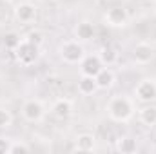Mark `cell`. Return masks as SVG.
I'll return each mask as SVG.
<instances>
[{"label": "cell", "mask_w": 156, "mask_h": 154, "mask_svg": "<svg viewBox=\"0 0 156 154\" xmlns=\"http://www.w3.org/2000/svg\"><path fill=\"white\" fill-rule=\"evenodd\" d=\"M105 111H107V114L113 121L125 123L134 114V102L125 94H115V96L109 98V102L105 105Z\"/></svg>", "instance_id": "cell-1"}, {"label": "cell", "mask_w": 156, "mask_h": 154, "mask_svg": "<svg viewBox=\"0 0 156 154\" xmlns=\"http://www.w3.org/2000/svg\"><path fill=\"white\" fill-rule=\"evenodd\" d=\"M60 58L69 64V65H80V62L83 60L85 56V49H83V44L78 42L76 38H71V40H64L60 44Z\"/></svg>", "instance_id": "cell-2"}, {"label": "cell", "mask_w": 156, "mask_h": 154, "mask_svg": "<svg viewBox=\"0 0 156 154\" xmlns=\"http://www.w3.org/2000/svg\"><path fill=\"white\" fill-rule=\"evenodd\" d=\"M38 51H40V45L29 42L27 38H22V42L18 44V47L15 49V56H16V60L22 65L29 67V65H33L38 60Z\"/></svg>", "instance_id": "cell-3"}, {"label": "cell", "mask_w": 156, "mask_h": 154, "mask_svg": "<svg viewBox=\"0 0 156 154\" xmlns=\"http://www.w3.org/2000/svg\"><path fill=\"white\" fill-rule=\"evenodd\" d=\"M22 118L26 120V121H29V123H38L44 120V116H45V109H44V105H42V102L40 100H35V98H29V100H26L24 103H22Z\"/></svg>", "instance_id": "cell-4"}, {"label": "cell", "mask_w": 156, "mask_h": 154, "mask_svg": "<svg viewBox=\"0 0 156 154\" xmlns=\"http://www.w3.org/2000/svg\"><path fill=\"white\" fill-rule=\"evenodd\" d=\"M134 96L142 103H153L156 100V80L153 78L140 80L134 87Z\"/></svg>", "instance_id": "cell-5"}, {"label": "cell", "mask_w": 156, "mask_h": 154, "mask_svg": "<svg viewBox=\"0 0 156 154\" xmlns=\"http://www.w3.org/2000/svg\"><path fill=\"white\" fill-rule=\"evenodd\" d=\"M104 20H105V24L111 26V27H123V26H127V22H129V13H127V9L122 7V5H113V7H109V9L105 11Z\"/></svg>", "instance_id": "cell-6"}, {"label": "cell", "mask_w": 156, "mask_h": 154, "mask_svg": "<svg viewBox=\"0 0 156 154\" xmlns=\"http://www.w3.org/2000/svg\"><path fill=\"white\" fill-rule=\"evenodd\" d=\"M153 58H154V49H153V45L147 44V42L136 44V45L133 47V51H131V60H133L134 64H138V65H147Z\"/></svg>", "instance_id": "cell-7"}, {"label": "cell", "mask_w": 156, "mask_h": 154, "mask_svg": "<svg viewBox=\"0 0 156 154\" xmlns=\"http://www.w3.org/2000/svg\"><path fill=\"white\" fill-rule=\"evenodd\" d=\"M104 62L98 54H85L83 60L80 62V75L85 76H96L102 69H104Z\"/></svg>", "instance_id": "cell-8"}, {"label": "cell", "mask_w": 156, "mask_h": 154, "mask_svg": "<svg viewBox=\"0 0 156 154\" xmlns=\"http://www.w3.org/2000/svg\"><path fill=\"white\" fill-rule=\"evenodd\" d=\"M15 16L22 24H31L37 18V5L31 4V2H20L15 7Z\"/></svg>", "instance_id": "cell-9"}, {"label": "cell", "mask_w": 156, "mask_h": 154, "mask_svg": "<svg viewBox=\"0 0 156 154\" xmlns=\"http://www.w3.org/2000/svg\"><path fill=\"white\" fill-rule=\"evenodd\" d=\"M51 113H53V116H56L60 120H66V118H69L71 113H73V102L69 98H58V100L53 102Z\"/></svg>", "instance_id": "cell-10"}, {"label": "cell", "mask_w": 156, "mask_h": 154, "mask_svg": "<svg viewBox=\"0 0 156 154\" xmlns=\"http://www.w3.org/2000/svg\"><path fill=\"white\" fill-rule=\"evenodd\" d=\"M96 149V138L89 132H82L78 134L76 140H75V151L80 152H93Z\"/></svg>", "instance_id": "cell-11"}, {"label": "cell", "mask_w": 156, "mask_h": 154, "mask_svg": "<svg viewBox=\"0 0 156 154\" xmlns=\"http://www.w3.org/2000/svg\"><path fill=\"white\" fill-rule=\"evenodd\" d=\"M78 93L82 96H93L98 89V83H96V78L94 76H85V75H80L78 78Z\"/></svg>", "instance_id": "cell-12"}, {"label": "cell", "mask_w": 156, "mask_h": 154, "mask_svg": "<svg viewBox=\"0 0 156 154\" xmlns=\"http://www.w3.org/2000/svg\"><path fill=\"white\" fill-rule=\"evenodd\" d=\"M138 120L145 127H154L156 125V105L144 103V107L138 111Z\"/></svg>", "instance_id": "cell-13"}, {"label": "cell", "mask_w": 156, "mask_h": 154, "mask_svg": "<svg viewBox=\"0 0 156 154\" xmlns=\"http://www.w3.org/2000/svg\"><path fill=\"white\" fill-rule=\"evenodd\" d=\"M94 33H96L94 26L91 22H87V20L80 22L76 27H75V38L78 42H89V40H93L94 38Z\"/></svg>", "instance_id": "cell-14"}, {"label": "cell", "mask_w": 156, "mask_h": 154, "mask_svg": "<svg viewBox=\"0 0 156 154\" xmlns=\"http://www.w3.org/2000/svg\"><path fill=\"white\" fill-rule=\"evenodd\" d=\"M94 78H96V83H98V89L100 91H107L115 83V73H113L111 67H104Z\"/></svg>", "instance_id": "cell-15"}, {"label": "cell", "mask_w": 156, "mask_h": 154, "mask_svg": "<svg viewBox=\"0 0 156 154\" xmlns=\"http://www.w3.org/2000/svg\"><path fill=\"white\" fill-rule=\"evenodd\" d=\"M116 149L123 154H133L138 151V143L131 136H122V138H118V142H116Z\"/></svg>", "instance_id": "cell-16"}, {"label": "cell", "mask_w": 156, "mask_h": 154, "mask_svg": "<svg viewBox=\"0 0 156 154\" xmlns=\"http://www.w3.org/2000/svg\"><path fill=\"white\" fill-rule=\"evenodd\" d=\"M4 47L5 49H11V51H15L16 47H18V44L22 42V37L18 35V33H15V31H11V33H5L4 35Z\"/></svg>", "instance_id": "cell-17"}, {"label": "cell", "mask_w": 156, "mask_h": 154, "mask_svg": "<svg viewBox=\"0 0 156 154\" xmlns=\"http://www.w3.org/2000/svg\"><path fill=\"white\" fill-rule=\"evenodd\" d=\"M98 56L102 58L104 65H107V67H109V65H113V64L116 62L118 53L115 51V49H113V47H109V45H107V47H104V49H102V53H100Z\"/></svg>", "instance_id": "cell-18"}, {"label": "cell", "mask_w": 156, "mask_h": 154, "mask_svg": "<svg viewBox=\"0 0 156 154\" xmlns=\"http://www.w3.org/2000/svg\"><path fill=\"white\" fill-rule=\"evenodd\" d=\"M31 152V147L24 142H16V140H11V145H9V154H27Z\"/></svg>", "instance_id": "cell-19"}, {"label": "cell", "mask_w": 156, "mask_h": 154, "mask_svg": "<svg viewBox=\"0 0 156 154\" xmlns=\"http://www.w3.org/2000/svg\"><path fill=\"white\" fill-rule=\"evenodd\" d=\"M11 123H13V114L7 109L0 107V129H7L11 127Z\"/></svg>", "instance_id": "cell-20"}, {"label": "cell", "mask_w": 156, "mask_h": 154, "mask_svg": "<svg viewBox=\"0 0 156 154\" xmlns=\"http://www.w3.org/2000/svg\"><path fill=\"white\" fill-rule=\"evenodd\" d=\"M9 145H11V140L0 138V154H9Z\"/></svg>", "instance_id": "cell-21"}, {"label": "cell", "mask_w": 156, "mask_h": 154, "mask_svg": "<svg viewBox=\"0 0 156 154\" xmlns=\"http://www.w3.org/2000/svg\"><path fill=\"white\" fill-rule=\"evenodd\" d=\"M27 40L33 42V44H37V45H40V44H42V35H40L38 31H31V33L27 35Z\"/></svg>", "instance_id": "cell-22"}, {"label": "cell", "mask_w": 156, "mask_h": 154, "mask_svg": "<svg viewBox=\"0 0 156 154\" xmlns=\"http://www.w3.org/2000/svg\"><path fill=\"white\" fill-rule=\"evenodd\" d=\"M20 2H31V0H20Z\"/></svg>", "instance_id": "cell-23"}]
</instances>
